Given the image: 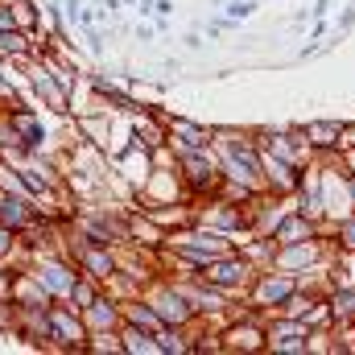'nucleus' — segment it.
<instances>
[{
    "instance_id": "2",
    "label": "nucleus",
    "mask_w": 355,
    "mask_h": 355,
    "mask_svg": "<svg viewBox=\"0 0 355 355\" xmlns=\"http://www.w3.org/2000/svg\"><path fill=\"white\" fill-rule=\"evenodd\" d=\"M153 310H157V318H162L166 327H186V322L194 318V306H186V297L174 293V289L157 293V297H153Z\"/></svg>"
},
{
    "instance_id": "3",
    "label": "nucleus",
    "mask_w": 355,
    "mask_h": 355,
    "mask_svg": "<svg viewBox=\"0 0 355 355\" xmlns=\"http://www.w3.org/2000/svg\"><path fill=\"white\" fill-rule=\"evenodd\" d=\"M79 265L87 268V277H95V281H112L116 277V261L103 252V244H91L87 248H79Z\"/></svg>"
},
{
    "instance_id": "8",
    "label": "nucleus",
    "mask_w": 355,
    "mask_h": 355,
    "mask_svg": "<svg viewBox=\"0 0 355 355\" xmlns=\"http://www.w3.org/2000/svg\"><path fill=\"white\" fill-rule=\"evenodd\" d=\"M12 248H17V232H12V227H4V223H0V261H4V257H8V252H12Z\"/></svg>"
},
{
    "instance_id": "6",
    "label": "nucleus",
    "mask_w": 355,
    "mask_h": 355,
    "mask_svg": "<svg viewBox=\"0 0 355 355\" xmlns=\"http://www.w3.org/2000/svg\"><path fill=\"white\" fill-rule=\"evenodd\" d=\"M306 236H310V227H306L302 219H289V223H285V227L277 232V240H281V244H302Z\"/></svg>"
},
{
    "instance_id": "1",
    "label": "nucleus",
    "mask_w": 355,
    "mask_h": 355,
    "mask_svg": "<svg viewBox=\"0 0 355 355\" xmlns=\"http://www.w3.org/2000/svg\"><path fill=\"white\" fill-rule=\"evenodd\" d=\"M33 272H37V281L50 289V297H54V302L71 297V289H75V281H79V277L71 272V265H62V261H42Z\"/></svg>"
},
{
    "instance_id": "5",
    "label": "nucleus",
    "mask_w": 355,
    "mask_h": 355,
    "mask_svg": "<svg viewBox=\"0 0 355 355\" xmlns=\"http://www.w3.org/2000/svg\"><path fill=\"white\" fill-rule=\"evenodd\" d=\"M202 281L223 285V289H227V285H240V281H244V265H240V261H236V265H232V261H223V265H207Z\"/></svg>"
},
{
    "instance_id": "9",
    "label": "nucleus",
    "mask_w": 355,
    "mask_h": 355,
    "mask_svg": "<svg viewBox=\"0 0 355 355\" xmlns=\"http://www.w3.org/2000/svg\"><path fill=\"white\" fill-rule=\"evenodd\" d=\"M310 137H339V128H331V124H322V128H310ZM322 145H331V141H322Z\"/></svg>"
},
{
    "instance_id": "11",
    "label": "nucleus",
    "mask_w": 355,
    "mask_h": 355,
    "mask_svg": "<svg viewBox=\"0 0 355 355\" xmlns=\"http://www.w3.org/2000/svg\"><path fill=\"white\" fill-rule=\"evenodd\" d=\"M343 244H347V248H355V223H352V227H343Z\"/></svg>"
},
{
    "instance_id": "7",
    "label": "nucleus",
    "mask_w": 355,
    "mask_h": 355,
    "mask_svg": "<svg viewBox=\"0 0 355 355\" xmlns=\"http://www.w3.org/2000/svg\"><path fill=\"white\" fill-rule=\"evenodd\" d=\"M261 297L265 302H281V297H289V281H261Z\"/></svg>"
},
{
    "instance_id": "10",
    "label": "nucleus",
    "mask_w": 355,
    "mask_h": 355,
    "mask_svg": "<svg viewBox=\"0 0 355 355\" xmlns=\"http://www.w3.org/2000/svg\"><path fill=\"white\" fill-rule=\"evenodd\" d=\"M227 12H232V17H248V12H252V4H248V0H240V4H232Z\"/></svg>"
},
{
    "instance_id": "4",
    "label": "nucleus",
    "mask_w": 355,
    "mask_h": 355,
    "mask_svg": "<svg viewBox=\"0 0 355 355\" xmlns=\"http://www.w3.org/2000/svg\"><path fill=\"white\" fill-rule=\"evenodd\" d=\"M79 314H83L87 331H112V327H120V310H116L112 297H95L87 310H79Z\"/></svg>"
}]
</instances>
